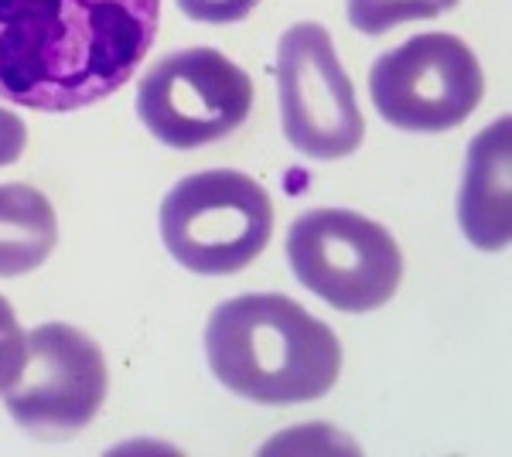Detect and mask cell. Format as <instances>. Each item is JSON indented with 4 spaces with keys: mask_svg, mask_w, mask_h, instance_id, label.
<instances>
[{
    "mask_svg": "<svg viewBox=\"0 0 512 457\" xmlns=\"http://www.w3.org/2000/svg\"><path fill=\"white\" fill-rule=\"evenodd\" d=\"M161 0H0V99L76 113L134 79Z\"/></svg>",
    "mask_w": 512,
    "mask_h": 457,
    "instance_id": "cell-1",
    "label": "cell"
},
{
    "mask_svg": "<svg viewBox=\"0 0 512 457\" xmlns=\"http://www.w3.org/2000/svg\"><path fill=\"white\" fill-rule=\"evenodd\" d=\"M205 359L229 393L260 406L311 403L342 376V342L284 294L219 304L205 328Z\"/></svg>",
    "mask_w": 512,
    "mask_h": 457,
    "instance_id": "cell-2",
    "label": "cell"
},
{
    "mask_svg": "<svg viewBox=\"0 0 512 457\" xmlns=\"http://www.w3.org/2000/svg\"><path fill=\"white\" fill-rule=\"evenodd\" d=\"M274 236V202L243 171H198L161 202V239L171 260L198 277L246 270Z\"/></svg>",
    "mask_w": 512,
    "mask_h": 457,
    "instance_id": "cell-3",
    "label": "cell"
},
{
    "mask_svg": "<svg viewBox=\"0 0 512 457\" xmlns=\"http://www.w3.org/2000/svg\"><path fill=\"white\" fill-rule=\"evenodd\" d=\"M294 277L338 311L390 304L403 280V253L390 229L349 209H311L287 232Z\"/></svg>",
    "mask_w": 512,
    "mask_h": 457,
    "instance_id": "cell-4",
    "label": "cell"
},
{
    "mask_svg": "<svg viewBox=\"0 0 512 457\" xmlns=\"http://www.w3.org/2000/svg\"><path fill=\"white\" fill-rule=\"evenodd\" d=\"M369 96L390 127L410 134H444L468 120L485 96L482 65L458 35L407 38L379 55L369 72Z\"/></svg>",
    "mask_w": 512,
    "mask_h": 457,
    "instance_id": "cell-5",
    "label": "cell"
},
{
    "mask_svg": "<svg viewBox=\"0 0 512 457\" xmlns=\"http://www.w3.org/2000/svg\"><path fill=\"white\" fill-rule=\"evenodd\" d=\"M277 96L284 137L311 161H338L359 151L366 120L342 69L328 28L294 24L277 45Z\"/></svg>",
    "mask_w": 512,
    "mask_h": 457,
    "instance_id": "cell-6",
    "label": "cell"
},
{
    "mask_svg": "<svg viewBox=\"0 0 512 457\" xmlns=\"http://www.w3.org/2000/svg\"><path fill=\"white\" fill-rule=\"evenodd\" d=\"M253 110V79L216 48H185L147 69L137 116L175 151L216 144Z\"/></svg>",
    "mask_w": 512,
    "mask_h": 457,
    "instance_id": "cell-7",
    "label": "cell"
},
{
    "mask_svg": "<svg viewBox=\"0 0 512 457\" xmlns=\"http://www.w3.org/2000/svg\"><path fill=\"white\" fill-rule=\"evenodd\" d=\"M110 393L103 348L72 324H41L28 335V359L4 406L24 434L65 440L89 427Z\"/></svg>",
    "mask_w": 512,
    "mask_h": 457,
    "instance_id": "cell-8",
    "label": "cell"
},
{
    "mask_svg": "<svg viewBox=\"0 0 512 457\" xmlns=\"http://www.w3.org/2000/svg\"><path fill=\"white\" fill-rule=\"evenodd\" d=\"M512 123H489L468 147L465 181L458 195V222L465 239L485 253H499L512 239Z\"/></svg>",
    "mask_w": 512,
    "mask_h": 457,
    "instance_id": "cell-9",
    "label": "cell"
},
{
    "mask_svg": "<svg viewBox=\"0 0 512 457\" xmlns=\"http://www.w3.org/2000/svg\"><path fill=\"white\" fill-rule=\"evenodd\" d=\"M59 246V215L31 185H0V277L38 270Z\"/></svg>",
    "mask_w": 512,
    "mask_h": 457,
    "instance_id": "cell-10",
    "label": "cell"
},
{
    "mask_svg": "<svg viewBox=\"0 0 512 457\" xmlns=\"http://www.w3.org/2000/svg\"><path fill=\"white\" fill-rule=\"evenodd\" d=\"M349 24L362 35H386L410 21H431L458 7V0H349Z\"/></svg>",
    "mask_w": 512,
    "mask_h": 457,
    "instance_id": "cell-11",
    "label": "cell"
},
{
    "mask_svg": "<svg viewBox=\"0 0 512 457\" xmlns=\"http://www.w3.org/2000/svg\"><path fill=\"white\" fill-rule=\"evenodd\" d=\"M24 359H28V335L7 297H0V396L18 382Z\"/></svg>",
    "mask_w": 512,
    "mask_h": 457,
    "instance_id": "cell-12",
    "label": "cell"
},
{
    "mask_svg": "<svg viewBox=\"0 0 512 457\" xmlns=\"http://www.w3.org/2000/svg\"><path fill=\"white\" fill-rule=\"evenodd\" d=\"M260 0H178L181 14L202 24H233L250 18Z\"/></svg>",
    "mask_w": 512,
    "mask_h": 457,
    "instance_id": "cell-13",
    "label": "cell"
},
{
    "mask_svg": "<svg viewBox=\"0 0 512 457\" xmlns=\"http://www.w3.org/2000/svg\"><path fill=\"white\" fill-rule=\"evenodd\" d=\"M24 147H28V127L18 113H11L7 106H0V168L21 161Z\"/></svg>",
    "mask_w": 512,
    "mask_h": 457,
    "instance_id": "cell-14",
    "label": "cell"
}]
</instances>
